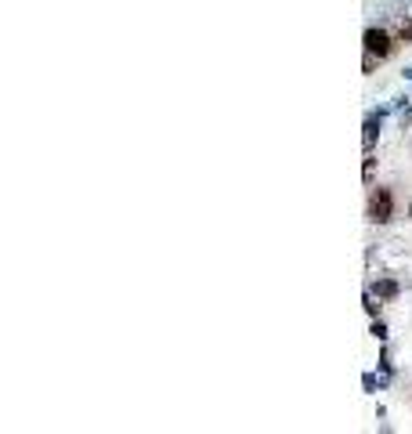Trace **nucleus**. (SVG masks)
<instances>
[{"instance_id": "nucleus-5", "label": "nucleus", "mask_w": 412, "mask_h": 434, "mask_svg": "<svg viewBox=\"0 0 412 434\" xmlns=\"http://www.w3.org/2000/svg\"><path fill=\"white\" fill-rule=\"evenodd\" d=\"M398 33H402V40H412V22H402V30Z\"/></svg>"}, {"instance_id": "nucleus-3", "label": "nucleus", "mask_w": 412, "mask_h": 434, "mask_svg": "<svg viewBox=\"0 0 412 434\" xmlns=\"http://www.w3.org/2000/svg\"><path fill=\"white\" fill-rule=\"evenodd\" d=\"M373 138H376V120H369L365 123V145H373Z\"/></svg>"}, {"instance_id": "nucleus-4", "label": "nucleus", "mask_w": 412, "mask_h": 434, "mask_svg": "<svg viewBox=\"0 0 412 434\" xmlns=\"http://www.w3.org/2000/svg\"><path fill=\"white\" fill-rule=\"evenodd\" d=\"M394 293H398L394 283H380V297H394Z\"/></svg>"}, {"instance_id": "nucleus-1", "label": "nucleus", "mask_w": 412, "mask_h": 434, "mask_svg": "<svg viewBox=\"0 0 412 434\" xmlns=\"http://www.w3.org/2000/svg\"><path fill=\"white\" fill-rule=\"evenodd\" d=\"M394 214V199H391V192L387 188H376L373 192V203H369V217L376 221V225H387Z\"/></svg>"}, {"instance_id": "nucleus-2", "label": "nucleus", "mask_w": 412, "mask_h": 434, "mask_svg": "<svg viewBox=\"0 0 412 434\" xmlns=\"http://www.w3.org/2000/svg\"><path fill=\"white\" fill-rule=\"evenodd\" d=\"M365 51L376 54V58H387L391 54V36L383 30H365Z\"/></svg>"}]
</instances>
